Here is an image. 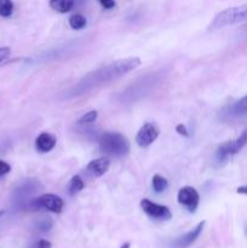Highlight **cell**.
<instances>
[{"label": "cell", "instance_id": "5bb4252c", "mask_svg": "<svg viewBox=\"0 0 247 248\" xmlns=\"http://www.w3.org/2000/svg\"><path fill=\"white\" fill-rule=\"evenodd\" d=\"M87 21L86 17L82 16L80 14H75L73 16L69 17V26L72 27L75 31H80V29H84L86 27Z\"/></svg>", "mask_w": 247, "mask_h": 248}, {"label": "cell", "instance_id": "3957f363", "mask_svg": "<svg viewBox=\"0 0 247 248\" xmlns=\"http://www.w3.org/2000/svg\"><path fill=\"white\" fill-rule=\"evenodd\" d=\"M247 19V4L241 5V6L229 7L224 10L220 14L215 17L213 22L211 23V29H220L227 26H232V24L240 23Z\"/></svg>", "mask_w": 247, "mask_h": 248}, {"label": "cell", "instance_id": "52a82bcc", "mask_svg": "<svg viewBox=\"0 0 247 248\" xmlns=\"http://www.w3.org/2000/svg\"><path fill=\"white\" fill-rule=\"evenodd\" d=\"M177 200H178V202L181 203L184 208H186L189 212L194 213L199 207L200 196H199V193L196 191V189L193 188V186H183V188L178 191Z\"/></svg>", "mask_w": 247, "mask_h": 248}, {"label": "cell", "instance_id": "30bf717a", "mask_svg": "<svg viewBox=\"0 0 247 248\" xmlns=\"http://www.w3.org/2000/svg\"><path fill=\"white\" fill-rule=\"evenodd\" d=\"M109 166H110V161H109L108 157H99V159L90 161L87 164L86 170L93 177H102L103 174L107 173Z\"/></svg>", "mask_w": 247, "mask_h": 248}, {"label": "cell", "instance_id": "5b68a950", "mask_svg": "<svg viewBox=\"0 0 247 248\" xmlns=\"http://www.w3.org/2000/svg\"><path fill=\"white\" fill-rule=\"evenodd\" d=\"M140 207H142L143 212L150 218L156 220H162V222H167L172 218V212L170 211L169 207L164 205H159L153 201L148 200V199H143L140 201Z\"/></svg>", "mask_w": 247, "mask_h": 248}, {"label": "cell", "instance_id": "9a60e30c", "mask_svg": "<svg viewBox=\"0 0 247 248\" xmlns=\"http://www.w3.org/2000/svg\"><path fill=\"white\" fill-rule=\"evenodd\" d=\"M152 186L154 189L155 193H162L167 189L169 186V182H167L166 178L161 177L160 174H155L153 177V181H152Z\"/></svg>", "mask_w": 247, "mask_h": 248}, {"label": "cell", "instance_id": "6da1fadb", "mask_svg": "<svg viewBox=\"0 0 247 248\" xmlns=\"http://www.w3.org/2000/svg\"><path fill=\"white\" fill-rule=\"evenodd\" d=\"M140 65V60L138 57H130L125 60H119L110 64L103 65L98 68L94 72L87 74L79 84L75 87L73 94L74 96H80L81 93L87 91H91L94 87L102 86L113 80L119 79L123 75L132 72L133 69L138 68Z\"/></svg>", "mask_w": 247, "mask_h": 248}, {"label": "cell", "instance_id": "ffe728a7", "mask_svg": "<svg viewBox=\"0 0 247 248\" xmlns=\"http://www.w3.org/2000/svg\"><path fill=\"white\" fill-rule=\"evenodd\" d=\"M97 116H98V113L96 110H91L89 113L84 114L81 118L77 120V124L79 125H86V124H92L97 120Z\"/></svg>", "mask_w": 247, "mask_h": 248}, {"label": "cell", "instance_id": "7402d4cb", "mask_svg": "<svg viewBox=\"0 0 247 248\" xmlns=\"http://www.w3.org/2000/svg\"><path fill=\"white\" fill-rule=\"evenodd\" d=\"M28 248H51V242L47 241V240H39V241L31 244Z\"/></svg>", "mask_w": 247, "mask_h": 248}, {"label": "cell", "instance_id": "9c48e42d", "mask_svg": "<svg viewBox=\"0 0 247 248\" xmlns=\"http://www.w3.org/2000/svg\"><path fill=\"white\" fill-rule=\"evenodd\" d=\"M203 227H205V220H202V222L199 223V224L196 225L193 230H190V232H188L186 234L182 235L181 237H178V239L173 242V247L174 248L190 247L191 245H193L194 242L199 239V236H200L201 232H202Z\"/></svg>", "mask_w": 247, "mask_h": 248}, {"label": "cell", "instance_id": "d6986e66", "mask_svg": "<svg viewBox=\"0 0 247 248\" xmlns=\"http://www.w3.org/2000/svg\"><path fill=\"white\" fill-rule=\"evenodd\" d=\"M232 111L234 115H244L247 113V94L232 106Z\"/></svg>", "mask_w": 247, "mask_h": 248}, {"label": "cell", "instance_id": "8992f818", "mask_svg": "<svg viewBox=\"0 0 247 248\" xmlns=\"http://www.w3.org/2000/svg\"><path fill=\"white\" fill-rule=\"evenodd\" d=\"M160 131L157 126L153 123H145L136 136V143L140 148H148L157 140Z\"/></svg>", "mask_w": 247, "mask_h": 248}, {"label": "cell", "instance_id": "83f0119b", "mask_svg": "<svg viewBox=\"0 0 247 248\" xmlns=\"http://www.w3.org/2000/svg\"><path fill=\"white\" fill-rule=\"evenodd\" d=\"M131 247V244L130 242H125V244L123 245V246H121L120 248H130Z\"/></svg>", "mask_w": 247, "mask_h": 248}, {"label": "cell", "instance_id": "f546056e", "mask_svg": "<svg viewBox=\"0 0 247 248\" xmlns=\"http://www.w3.org/2000/svg\"><path fill=\"white\" fill-rule=\"evenodd\" d=\"M246 232H247V227H246Z\"/></svg>", "mask_w": 247, "mask_h": 248}, {"label": "cell", "instance_id": "4fadbf2b", "mask_svg": "<svg viewBox=\"0 0 247 248\" xmlns=\"http://www.w3.org/2000/svg\"><path fill=\"white\" fill-rule=\"evenodd\" d=\"M75 0H50V7L58 14H67L74 6Z\"/></svg>", "mask_w": 247, "mask_h": 248}, {"label": "cell", "instance_id": "ba28073f", "mask_svg": "<svg viewBox=\"0 0 247 248\" xmlns=\"http://www.w3.org/2000/svg\"><path fill=\"white\" fill-rule=\"evenodd\" d=\"M38 189H41L40 183L38 181H34V179H28V181H24L18 188L15 190L14 193V198H15V202L17 205H24L27 206L28 203L29 198L35 193Z\"/></svg>", "mask_w": 247, "mask_h": 248}, {"label": "cell", "instance_id": "f1b7e54d", "mask_svg": "<svg viewBox=\"0 0 247 248\" xmlns=\"http://www.w3.org/2000/svg\"><path fill=\"white\" fill-rule=\"evenodd\" d=\"M2 215H4V211H0V217H1Z\"/></svg>", "mask_w": 247, "mask_h": 248}, {"label": "cell", "instance_id": "2e32d148", "mask_svg": "<svg viewBox=\"0 0 247 248\" xmlns=\"http://www.w3.org/2000/svg\"><path fill=\"white\" fill-rule=\"evenodd\" d=\"M85 188V183L84 181L81 179V177L80 176H74L72 179H70V183H69V194L70 195H75V194H77L79 191H81L82 189Z\"/></svg>", "mask_w": 247, "mask_h": 248}, {"label": "cell", "instance_id": "484cf974", "mask_svg": "<svg viewBox=\"0 0 247 248\" xmlns=\"http://www.w3.org/2000/svg\"><path fill=\"white\" fill-rule=\"evenodd\" d=\"M98 1L101 2L102 6L107 10H110L113 9V7H115V1H114V0H98Z\"/></svg>", "mask_w": 247, "mask_h": 248}, {"label": "cell", "instance_id": "7c38bea8", "mask_svg": "<svg viewBox=\"0 0 247 248\" xmlns=\"http://www.w3.org/2000/svg\"><path fill=\"white\" fill-rule=\"evenodd\" d=\"M232 156V140L222 143L216 150V161L218 165H224Z\"/></svg>", "mask_w": 247, "mask_h": 248}, {"label": "cell", "instance_id": "d4e9b609", "mask_svg": "<svg viewBox=\"0 0 247 248\" xmlns=\"http://www.w3.org/2000/svg\"><path fill=\"white\" fill-rule=\"evenodd\" d=\"M176 131H177V133L184 136V137H189V132H188V130H186V127L184 124H179V125H177Z\"/></svg>", "mask_w": 247, "mask_h": 248}, {"label": "cell", "instance_id": "e0dca14e", "mask_svg": "<svg viewBox=\"0 0 247 248\" xmlns=\"http://www.w3.org/2000/svg\"><path fill=\"white\" fill-rule=\"evenodd\" d=\"M247 143V131L242 132L240 137H237L235 140H232V155L237 154Z\"/></svg>", "mask_w": 247, "mask_h": 248}, {"label": "cell", "instance_id": "277c9868", "mask_svg": "<svg viewBox=\"0 0 247 248\" xmlns=\"http://www.w3.org/2000/svg\"><path fill=\"white\" fill-rule=\"evenodd\" d=\"M63 202L62 199L60 196L55 195V194H43V195L38 196L35 199H31L27 203V208L31 211H48L52 213H61L63 210Z\"/></svg>", "mask_w": 247, "mask_h": 248}, {"label": "cell", "instance_id": "ac0fdd59", "mask_svg": "<svg viewBox=\"0 0 247 248\" xmlns=\"http://www.w3.org/2000/svg\"><path fill=\"white\" fill-rule=\"evenodd\" d=\"M14 14V2L12 0H0V16L7 18Z\"/></svg>", "mask_w": 247, "mask_h": 248}, {"label": "cell", "instance_id": "44dd1931", "mask_svg": "<svg viewBox=\"0 0 247 248\" xmlns=\"http://www.w3.org/2000/svg\"><path fill=\"white\" fill-rule=\"evenodd\" d=\"M52 225L53 223L51 218H44V219H41L40 222L38 223V229L40 230L41 232H47L48 230H51Z\"/></svg>", "mask_w": 247, "mask_h": 248}, {"label": "cell", "instance_id": "7a4b0ae2", "mask_svg": "<svg viewBox=\"0 0 247 248\" xmlns=\"http://www.w3.org/2000/svg\"><path fill=\"white\" fill-rule=\"evenodd\" d=\"M98 144L102 152L109 156L121 157L130 152V142L119 132H104L99 136Z\"/></svg>", "mask_w": 247, "mask_h": 248}, {"label": "cell", "instance_id": "603a6c76", "mask_svg": "<svg viewBox=\"0 0 247 248\" xmlns=\"http://www.w3.org/2000/svg\"><path fill=\"white\" fill-rule=\"evenodd\" d=\"M10 171H11V166H10L7 162L0 160V177L5 176V174L9 173Z\"/></svg>", "mask_w": 247, "mask_h": 248}, {"label": "cell", "instance_id": "4316f807", "mask_svg": "<svg viewBox=\"0 0 247 248\" xmlns=\"http://www.w3.org/2000/svg\"><path fill=\"white\" fill-rule=\"evenodd\" d=\"M237 194H244V195H247V186H239V188L236 189Z\"/></svg>", "mask_w": 247, "mask_h": 248}, {"label": "cell", "instance_id": "cb8c5ba5", "mask_svg": "<svg viewBox=\"0 0 247 248\" xmlns=\"http://www.w3.org/2000/svg\"><path fill=\"white\" fill-rule=\"evenodd\" d=\"M11 53V48L7 47V46H4V47H0V63L4 62L7 57Z\"/></svg>", "mask_w": 247, "mask_h": 248}, {"label": "cell", "instance_id": "8fae6325", "mask_svg": "<svg viewBox=\"0 0 247 248\" xmlns=\"http://www.w3.org/2000/svg\"><path fill=\"white\" fill-rule=\"evenodd\" d=\"M56 147V137L47 132H43L36 137L35 149L39 153H48Z\"/></svg>", "mask_w": 247, "mask_h": 248}]
</instances>
